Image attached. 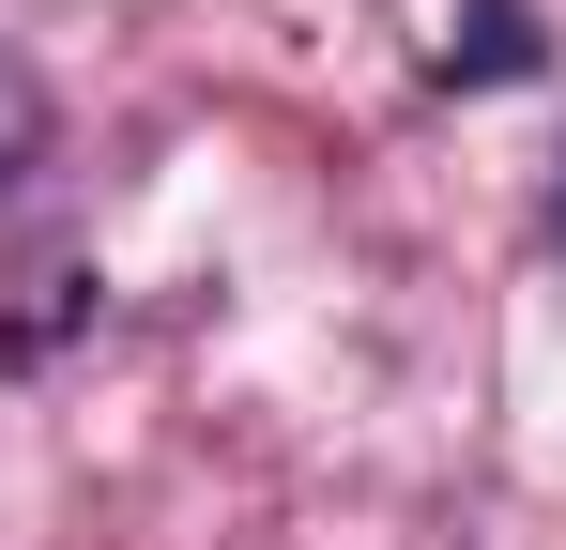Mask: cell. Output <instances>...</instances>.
<instances>
[{"mask_svg":"<svg viewBox=\"0 0 566 550\" xmlns=\"http://www.w3.org/2000/svg\"><path fill=\"white\" fill-rule=\"evenodd\" d=\"M429 77H444V92L536 77V0H460V15H444V46H429Z\"/></svg>","mask_w":566,"mask_h":550,"instance_id":"obj_1","label":"cell"},{"mask_svg":"<svg viewBox=\"0 0 566 550\" xmlns=\"http://www.w3.org/2000/svg\"><path fill=\"white\" fill-rule=\"evenodd\" d=\"M31 154H46V92L0 62V199H15V169H31Z\"/></svg>","mask_w":566,"mask_h":550,"instance_id":"obj_2","label":"cell"},{"mask_svg":"<svg viewBox=\"0 0 566 550\" xmlns=\"http://www.w3.org/2000/svg\"><path fill=\"white\" fill-rule=\"evenodd\" d=\"M552 245H566V199H552Z\"/></svg>","mask_w":566,"mask_h":550,"instance_id":"obj_3","label":"cell"}]
</instances>
